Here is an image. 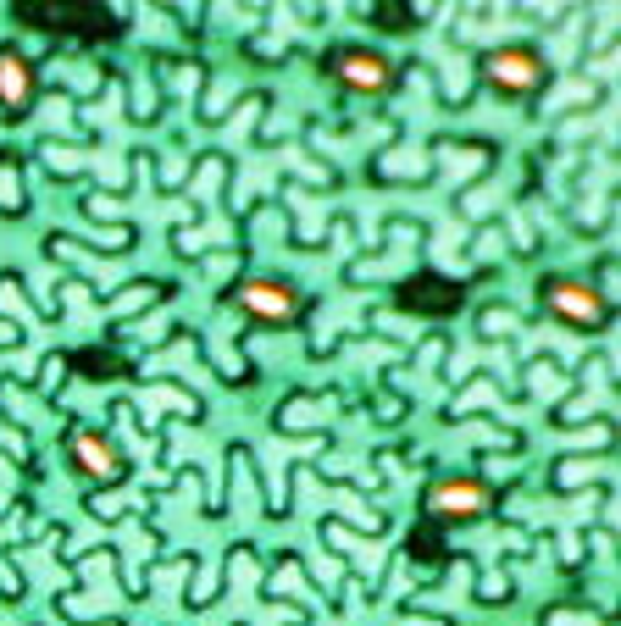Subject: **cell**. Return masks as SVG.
Returning <instances> with one entry per match:
<instances>
[{"label": "cell", "instance_id": "2", "mask_svg": "<svg viewBox=\"0 0 621 626\" xmlns=\"http://www.w3.org/2000/svg\"><path fill=\"white\" fill-rule=\"evenodd\" d=\"M549 311H555L561 322H577V327H599L605 322V300L588 289V283H572V277H555V283L543 289Z\"/></svg>", "mask_w": 621, "mask_h": 626}, {"label": "cell", "instance_id": "6", "mask_svg": "<svg viewBox=\"0 0 621 626\" xmlns=\"http://www.w3.org/2000/svg\"><path fill=\"white\" fill-rule=\"evenodd\" d=\"M73 460H78V471H89L95 482L122 477V455H117L111 438H100V433H73Z\"/></svg>", "mask_w": 621, "mask_h": 626}, {"label": "cell", "instance_id": "1", "mask_svg": "<svg viewBox=\"0 0 621 626\" xmlns=\"http://www.w3.org/2000/svg\"><path fill=\"white\" fill-rule=\"evenodd\" d=\"M428 510L444 516V521H471V516L489 510V488H482V482H471V477H444L439 488L428 494Z\"/></svg>", "mask_w": 621, "mask_h": 626}, {"label": "cell", "instance_id": "7", "mask_svg": "<svg viewBox=\"0 0 621 626\" xmlns=\"http://www.w3.org/2000/svg\"><path fill=\"white\" fill-rule=\"evenodd\" d=\"M34 95V73H28V56L23 50H0V106L23 111Z\"/></svg>", "mask_w": 621, "mask_h": 626}, {"label": "cell", "instance_id": "4", "mask_svg": "<svg viewBox=\"0 0 621 626\" xmlns=\"http://www.w3.org/2000/svg\"><path fill=\"white\" fill-rule=\"evenodd\" d=\"M538 78H543V61H538L533 50H522V45H511V50H494V56H489V84H494V89H505V95H527Z\"/></svg>", "mask_w": 621, "mask_h": 626}, {"label": "cell", "instance_id": "3", "mask_svg": "<svg viewBox=\"0 0 621 626\" xmlns=\"http://www.w3.org/2000/svg\"><path fill=\"white\" fill-rule=\"evenodd\" d=\"M239 300L261 322H295V311H300V294L289 283H278V277H250V283L239 289Z\"/></svg>", "mask_w": 621, "mask_h": 626}, {"label": "cell", "instance_id": "5", "mask_svg": "<svg viewBox=\"0 0 621 626\" xmlns=\"http://www.w3.org/2000/svg\"><path fill=\"white\" fill-rule=\"evenodd\" d=\"M338 78L356 95H383L388 89V61L367 45H350V50H338Z\"/></svg>", "mask_w": 621, "mask_h": 626}]
</instances>
